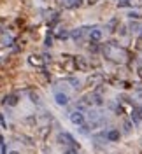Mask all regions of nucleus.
<instances>
[{
    "mask_svg": "<svg viewBox=\"0 0 142 154\" xmlns=\"http://www.w3.org/2000/svg\"><path fill=\"white\" fill-rule=\"evenodd\" d=\"M70 123L72 125H76V126H84V123H86V117H84V114L81 112V110H74V112H70Z\"/></svg>",
    "mask_w": 142,
    "mask_h": 154,
    "instance_id": "1",
    "label": "nucleus"
},
{
    "mask_svg": "<svg viewBox=\"0 0 142 154\" xmlns=\"http://www.w3.org/2000/svg\"><path fill=\"white\" fill-rule=\"evenodd\" d=\"M91 30H93V28H90V26H79V28H76V30H72V32H70V38H72V40H81L86 33L90 35V32H91Z\"/></svg>",
    "mask_w": 142,
    "mask_h": 154,
    "instance_id": "2",
    "label": "nucleus"
},
{
    "mask_svg": "<svg viewBox=\"0 0 142 154\" xmlns=\"http://www.w3.org/2000/svg\"><path fill=\"white\" fill-rule=\"evenodd\" d=\"M58 142H60V144H63V145H74V147H79L77 142L72 138V135L65 133V131H62V133L58 135Z\"/></svg>",
    "mask_w": 142,
    "mask_h": 154,
    "instance_id": "3",
    "label": "nucleus"
},
{
    "mask_svg": "<svg viewBox=\"0 0 142 154\" xmlns=\"http://www.w3.org/2000/svg\"><path fill=\"white\" fill-rule=\"evenodd\" d=\"M28 63L32 65V67L42 68V67H44V63H46V58L40 56V54H30V56H28Z\"/></svg>",
    "mask_w": 142,
    "mask_h": 154,
    "instance_id": "4",
    "label": "nucleus"
},
{
    "mask_svg": "<svg viewBox=\"0 0 142 154\" xmlns=\"http://www.w3.org/2000/svg\"><path fill=\"white\" fill-rule=\"evenodd\" d=\"M18 102H19V96L14 95V93L7 95L4 100H2V103H4L5 107H14V105H18Z\"/></svg>",
    "mask_w": 142,
    "mask_h": 154,
    "instance_id": "5",
    "label": "nucleus"
},
{
    "mask_svg": "<svg viewBox=\"0 0 142 154\" xmlns=\"http://www.w3.org/2000/svg\"><path fill=\"white\" fill-rule=\"evenodd\" d=\"M55 102H56L60 107H65L67 103H68V96H67L65 93H62V91H56V93H55Z\"/></svg>",
    "mask_w": 142,
    "mask_h": 154,
    "instance_id": "6",
    "label": "nucleus"
},
{
    "mask_svg": "<svg viewBox=\"0 0 142 154\" xmlns=\"http://www.w3.org/2000/svg\"><path fill=\"white\" fill-rule=\"evenodd\" d=\"M88 37H90V40H91V42L98 44V42L102 40V32H100L98 28H93L91 32H90V35H88Z\"/></svg>",
    "mask_w": 142,
    "mask_h": 154,
    "instance_id": "7",
    "label": "nucleus"
},
{
    "mask_svg": "<svg viewBox=\"0 0 142 154\" xmlns=\"http://www.w3.org/2000/svg\"><path fill=\"white\" fill-rule=\"evenodd\" d=\"M62 4H63L65 9H76L83 4V0H62Z\"/></svg>",
    "mask_w": 142,
    "mask_h": 154,
    "instance_id": "8",
    "label": "nucleus"
},
{
    "mask_svg": "<svg viewBox=\"0 0 142 154\" xmlns=\"http://www.w3.org/2000/svg\"><path fill=\"white\" fill-rule=\"evenodd\" d=\"M105 138L111 140V142H118V140L121 138V133H119L118 130H109V131L105 133Z\"/></svg>",
    "mask_w": 142,
    "mask_h": 154,
    "instance_id": "9",
    "label": "nucleus"
},
{
    "mask_svg": "<svg viewBox=\"0 0 142 154\" xmlns=\"http://www.w3.org/2000/svg\"><path fill=\"white\" fill-rule=\"evenodd\" d=\"M132 121L133 123H140L142 121V107H135L132 110Z\"/></svg>",
    "mask_w": 142,
    "mask_h": 154,
    "instance_id": "10",
    "label": "nucleus"
},
{
    "mask_svg": "<svg viewBox=\"0 0 142 154\" xmlns=\"http://www.w3.org/2000/svg\"><path fill=\"white\" fill-rule=\"evenodd\" d=\"M100 81H102V75H100V74H95V75L88 77V84H90V86H96Z\"/></svg>",
    "mask_w": 142,
    "mask_h": 154,
    "instance_id": "11",
    "label": "nucleus"
},
{
    "mask_svg": "<svg viewBox=\"0 0 142 154\" xmlns=\"http://www.w3.org/2000/svg\"><path fill=\"white\" fill-rule=\"evenodd\" d=\"M68 37H70V32H67L65 28H60L56 32V38L58 40H67Z\"/></svg>",
    "mask_w": 142,
    "mask_h": 154,
    "instance_id": "12",
    "label": "nucleus"
},
{
    "mask_svg": "<svg viewBox=\"0 0 142 154\" xmlns=\"http://www.w3.org/2000/svg\"><path fill=\"white\" fill-rule=\"evenodd\" d=\"M76 67L79 70H88V63H86L83 58H76Z\"/></svg>",
    "mask_w": 142,
    "mask_h": 154,
    "instance_id": "13",
    "label": "nucleus"
},
{
    "mask_svg": "<svg viewBox=\"0 0 142 154\" xmlns=\"http://www.w3.org/2000/svg\"><path fill=\"white\" fill-rule=\"evenodd\" d=\"M49 131H51V126L46 125L44 128H42V130H40V131H39V137H40V138H46V135L49 133Z\"/></svg>",
    "mask_w": 142,
    "mask_h": 154,
    "instance_id": "14",
    "label": "nucleus"
},
{
    "mask_svg": "<svg viewBox=\"0 0 142 154\" xmlns=\"http://www.w3.org/2000/svg\"><path fill=\"white\" fill-rule=\"evenodd\" d=\"M68 82H70V86L74 89H81V81L79 79H68Z\"/></svg>",
    "mask_w": 142,
    "mask_h": 154,
    "instance_id": "15",
    "label": "nucleus"
},
{
    "mask_svg": "<svg viewBox=\"0 0 142 154\" xmlns=\"http://www.w3.org/2000/svg\"><path fill=\"white\" fill-rule=\"evenodd\" d=\"M123 130H125V133H130V131H132V123H130V121H125Z\"/></svg>",
    "mask_w": 142,
    "mask_h": 154,
    "instance_id": "16",
    "label": "nucleus"
},
{
    "mask_svg": "<svg viewBox=\"0 0 142 154\" xmlns=\"http://www.w3.org/2000/svg\"><path fill=\"white\" fill-rule=\"evenodd\" d=\"M30 100H32L33 103H39V95L37 93H33V91H30Z\"/></svg>",
    "mask_w": 142,
    "mask_h": 154,
    "instance_id": "17",
    "label": "nucleus"
},
{
    "mask_svg": "<svg viewBox=\"0 0 142 154\" xmlns=\"http://www.w3.org/2000/svg\"><path fill=\"white\" fill-rule=\"evenodd\" d=\"M44 44H46L47 48H51V46H53V35H47V37H46V42H44Z\"/></svg>",
    "mask_w": 142,
    "mask_h": 154,
    "instance_id": "18",
    "label": "nucleus"
},
{
    "mask_svg": "<svg viewBox=\"0 0 142 154\" xmlns=\"http://www.w3.org/2000/svg\"><path fill=\"white\" fill-rule=\"evenodd\" d=\"M128 4H130V0H118V5L119 7H126Z\"/></svg>",
    "mask_w": 142,
    "mask_h": 154,
    "instance_id": "19",
    "label": "nucleus"
},
{
    "mask_svg": "<svg viewBox=\"0 0 142 154\" xmlns=\"http://www.w3.org/2000/svg\"><path fill=\"white\" fill-rule=\"evenodd\" d=\"M77 149H79V147H77ZM65 154H77L76 147H74V145H72V147H68V149H67V151H65Z\"/></svg>",
    "mask_w": 142,
    "mask_h": 154,
    "instance_id": "20",
    "label": "nucleus"
},
{
    "mask_svg": "<svg viewBox=\"0 0 142 154\" xmlns=\"http://www.w3.org/2000/svg\"><path fill=\"white\" fill-rule=\"evenodd\" d=\"M130 30H132V32H139V30H140V25H139V23H133Z\"/></svg>",
    "mask_w": 142,
    "mask_h": 154,
    "instance_id": "21",
    "label": "nucleus"
},
{
    "mask_svg": "<svg viewBox=\"0 0 142 154\" xmlns=\"http://www.w3.org/2000/svg\"><path fill=\"white\" fill-rule=\"evenodd\" d=\"M0 128H7V125H5V119H4V116L0 114Z\"/></svg>",
    "mask_w": 142,
    "mask_h": 154,
    "instance_id": "22",
    "label": "nucleus"
},
{
    "mask_svg": "<svg viewBox=\"0 0 142 154\" xmlns=\"http://www.w3.org/2000/svg\"><path fill=\"white\" fill-rule=\"evenodd\" d=\"M130 18H140V12H128Z\"/></svg>",
    "mask_w": 142,
    "mask_h": 154,
    "instance_id": "23",
    "label": "nucleus"
},
{
    "mask_svg": "<svg viewBox=\"0 0 142 154\" xmlns=\"http://www.w3.org/2000/svg\"><path fill=\"white\" fill-rule=\"evenodd\" d=\"M137 75H139V77L142 79V67H140V68H137Z\"/></svg>",
    "mask_w": 142,
    "mask_h": 154,
    "instance_id": "24",
    "label": "nucleus"
},
{
    "mask_svg": "<svg viewBox=\"0 0 142 154\" xmlns=\"http://www.w3.org/2000/svg\"><path fill=\"white\" fill-rule=\"evenodd\" d=\"M9 154H19V152H18V151H11Z\"/></svg>",
    "mask_w": 142,
    "mask_h": 154,
    "instance_id": "25",
    "label": "nucleus"
},
{
    "mask_svg": "<svg viewBox=\"0 0 142 154\" xmlns=\"http://www.w3.org/2000/svg\"><path fill=\"white\" fill-rule=\"evenodd\" d=\"M140 38H142V32H140Z\"/></svg>",
    "mask_w": 142,
    "mask_h": 154,
    "instance_id": "26",
    "label": "nucleus"
}]
</instances>
